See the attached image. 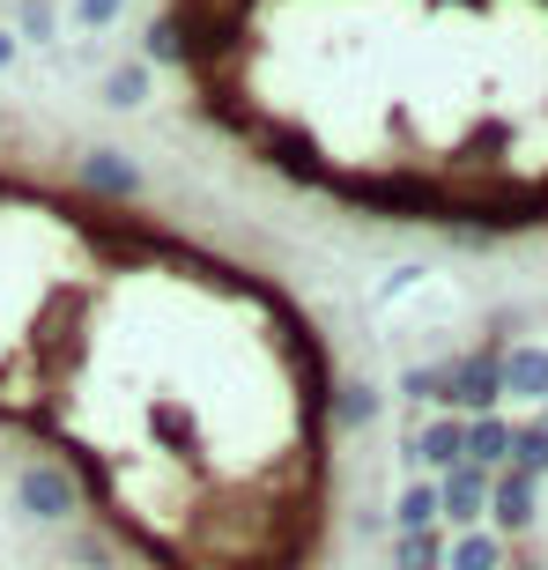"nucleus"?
<instances>
[{
	"label": "nucleus",
	"mask_w": 548,
	"mask_h": 570,
	"mask_svg": "<svg viewBox=\"0 0 548 570\" xmlns=\"http://www.w3.org/2000/svg\"><path fill=\"white\" fill-rule=\"evenodd\" d=\"M111 16H119V0H75V22H89V30H105Z\"/></svg>",
	"instance_id": "nucleus-4"
},
{
	"label": "nucleus",
	"mask_w": 548,
	"mask_h": 570,
	"mask_svg": "<svg viewBox=\"0 0 548 570\" xmlns=\"http://www.w3.org/2000/svg\"><path fill=\"white\" fill-rule=\"evenodd\" d=\"M489 511H497V527L527 533L534 527V482H527V474H505V482L489 489Z\"/></svg>",
	"instance_id": "nucleus-2"
},
{
	"label": "nucleus",
	"mask_w": 548,
	"mask_h": 570,
	"mask_svg": "<svg viewBox=\"0 0 548 570\" xmlns=\"http://www.w3.org/2000/svg\"><path fill=\"white\" fill-rule=\"evenodd\" d=\"M0 60H16V38H0Z\"/></svg>",
	"instance_id": "nucleus-5"
},
{
	"label": "nucleus",
	"mask_w": 548,
	"mask_h": 570,
	"mask_svg": "<svg viewBox=\"0 0 548 570\" xmlns=\"http://www.w3.org/2000/svg\"><path fill=\"white\" fill-rule=\"evenodd\" d=\"M497 371H505L511 401H548V348H511V356H497Z\"/></svg>",
	"instance_id": "nucleus-1"
},
{
	"label": "nucleus",
	"mask_w": 548,
	"mask_h": 570,
	"mask_svg": "<svg viewBox=\"0 0 548 570\" xmlns=\"http://www.w3.org/2000/svg\"><path fill=\"white\" fill-rule=\"evenodd\" d=\"M105 97H111V105H141V97H148V75H141V67H119V75L105 82Z\"/></svg>",
	"instance_id": "nucleus-3"
}]
</instances>
